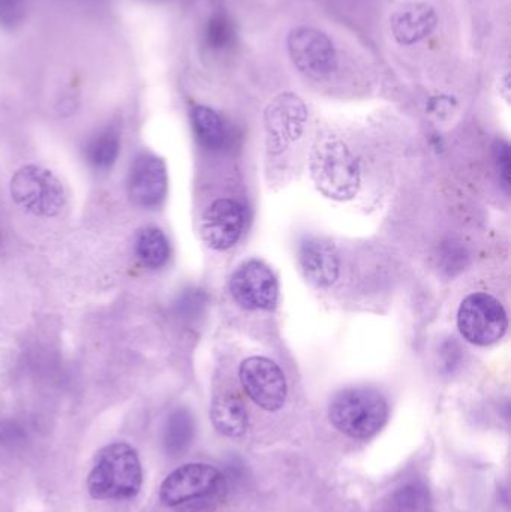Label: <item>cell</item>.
<instances>
[{"label": "cell", "instance_id": "obj_19", "mask_svg": "<svg viewBox=\"0 0 511 512\" xmlns=\"http://www.w3.org/2000/svg\"><path fill=\"white\" fill-rule=\"evenodd\" d=\"M195 435V423L186 409H177L168 417L164 430V445L171 456H180L188 450Z\"/></svg>", "mask_w": 511, "mask_h": 512}, {"label": "cell", "instance_id": "obj_4", "mask_svg": "<svg viewBox=\"0 0 511 512\" xmlns=\"http://www.w3.org/2000/svg\"><path fill=\"white\" fill-rule=\"evenodd\" d=\"M9 192L21 209L38 218H54L66 204L62 182L38 165L20 168L12 176Z\"/></svg>", "mask_w": 511, "mask_h": 512}, {"label": "cell", "instance_id": "obj_18", "mask_svg": "<svg viewBox=\"0 0 511 512\" xmlns=\"http://www.w3.org/2000/svg\"><path fill=\"white\" fill-rule=\"evenodd\" d=\"M135 254L141 264L152 270H158L170 259V242L159 228H144L135 240Z\"/></svg>", "mask_w": 511, "mask_h": 512}, {"label": "cell", "instance_id": "obj_6", "mask_svg": "<svg viewBox=\"0 0 511 512\" xmlns=\"http://www.w3.org/2000/svg\"><path fill=\"white\" fill-rule=\"evenodd\" d=\"M287 47L297 71L312 80L329 77L338 65V54L329 36L312 27L291 30Z\"/></svg>", "mask_w": 511, "mask_h": 512}, {"label": "cell", "instance_id": "obj_8", "mask_svg": "<svg viewBox=\"0 0 511 512\" xmlns=\"http://www.w3.org/2000/svg\"><path fill=\"white\" fill-rule=\"evenodd\" d=\"M240 382L246 394L266 411L275 412L287 400V379L278 364L269 358L252 357L240 366Z\"/></svg>", "mask_w": 511, "mask_h": 512}, {"label": "cell", "instance_id": "obj_12", "mask_svg": "<svg viewBox=\"0 0 511 512\" xmlns=\"http://www.w3.org/2000/svg\"><path fill=\"white\" fill-rule=\"evenodd\" d=\"M167 188L165 162L158 156H138L129 171L128 192L132 203L143 209H155L164 201Z\"/></svg>", "mask_w": 511, "mask_h": 512}, {"label": "cell", "instance_id": "obj_10", "mask_svg": "<svg viewBox=\"0 0 511 512\" xmlns=\"http://www.w3.org/2000/svg\"><path fill=\"white\" fill-rule=\"evenodd\" d=\"M308 111L302 99L293 93H284L270 102L266 110L267 147L278 155L296 141L305 128Z\"/></svg>", "mask_w": 511, "mask_h": 512}, {"label": "cell", "instance_id": "obj_20", "mask_svg": "<svg viewBox=\"0 0 511 512\" xmlns=\"http://www.w3.org/2000/svg\"><path fill=\"white\" fill-rule=\"evenodd\" d=\"M29 11V0H0V27L14 30L23 24Z\"/></svg>", "mask_w": 511, "mask_h": 512}, {"label": "cell", "instance_id": "obj_7", "mask_svg": "<svg viewBox=\"0 0 511 512\" xmlns=\"http://www.w3.org/2000/svg\"><path fill=\"white\" fill-rule=\"evenodd\" d=\"M222 474L204 463H189L171 472L159 490V498L167 507H182L201 501L218 492Z\"/></svg>", "mask_w": 511, "mask_h": 512}, {"label": "cell", "instance_id": "obj_15", "mask_svg": "<svg viewBox=\"0 0 511 512\" xmlns=\"http://www.w3.org/2000/svg\"><path fill=\"white\" fill-rule=\"evenodd\" d=\"M213 426L221 435L239 438L248 429V412L242 400L233 394H221L213 400L210 408Z\"/></svg>", "mask_w": 511, "mask_h": 512}, {"label": "cell", "instance_id": "obj_5", "mask_svg": "<svg viewBox=\"0 0 511 512\" xmlns=\"http://www.w3.org/2000/svg\"><path fill=\"white\" fill-rule=\"evenodd\" d=\"M458 327L465 340L477 346H489L503 339L509 321L503 304L492 295L471 294L462 301Z\"/></svg>", "mask_w": 511, "mask_h": 512}, {"label": "cell", "instance_id": "obj_13", "mask_svg": "<svg viewBox=\"0 0 511 512\" xmlns=\"http://www.w3.org/2000/svg\"><path fill=\"white\" fill-rule=\"evenodd\" d=\"M297 261L305 279L317 288H329L338 280V254L329 242L306 237L300 242Z\"/></svg>", "mask_w": 511, "mask_h": 512}, {"label": "cell", "instance_id": "obj_17", "mask_svg": "<svg viewBox=\"0 0 511 512\" xmlns=\"http://www.w3.org/2000/svg\"><path fill=\"white\" fill-rule=\"evenodd\" d=\"M120 135L116 129L108 128L98 132L87 143L86 161L96 171H108L114 167L120 155Z\"/></svg>", "mask_w": 511, "mask_h": 512}, {"label": "cell", "instance_id": "obj_2", "mask_svg": "<svg viewBox=\"0 0 511 512\" xmlns=\"http://www.w3.org/2000/svg\"><path fill=\"white\" fill-rule=\"evenodd\" d=\"M309 170L318 191L330 200H353L359 192V162L336 138H324L315 144Z\"/></svg>", "mask_w": 511, "mask_h": 512}, {"label": "cell", "instance_id": "obj_16", "mask_svg": "<svg viewBox=\"0 0 511 512\" xmlns=\"http://www.w3.org/2000/svg\"><path fill=\"white\" fill-rule=\"evenodd\" d=\"M192 128L197 140L206 149L222 150L227 146L228 131L224 120L212 108L197 105L191 111Z\"/></svg>", "mask_w": 511, "mask_h": 512}, {"label": "cell", "instance_id": "obj_21", "mask_svg": "<svg viewBox=\"0 0 511 512\" xmlns=\"http://www.w3.org/2000/svg\"><path fill=\"white\" fill-rule=\"evenodd\" d=\"M233 39V29L224 17H215L207 27V41L210 47L225 48Z\"/></svg>", "mask_w": 511, "mask_h": 512}, {"label": "cell", "instance_id": "obj_1", "mask_svg": "<svg viewBox=\"0 0 511 512\" xmlns=\"http://www.w3.org/2000/svg\"><path fill=\"white\" fill-rule=\"evenodd\" d=\"M143 468L137 450L126 442L107 445L96 456L87 490L98 501H125L140 493Z\"/></svg>", "mask_w": 511, "mask_h": 512}, {"label": "cell", "instance_id": "obj_14", "mask_svg": "<svg viewBox=\"0 0 511 512\" xmlns=\"http://www.w3.org/2000/svg\"><path fill=\"white\" fill-rule=\"evenodd\" d=\"M390 27L399 44L414 45L434 32L437 14L426 3H407L392 15Z\"/></svg>", "mask_w": 511, "mask_h": 512}, {"label": "cell", "instance_id": "obj_11", "mask_svg": "<svg viewBox=\"0 0 511 512\" xmlns=\"http://www.w3.org/2000/svg\"><path fill=\"white\" fill-rule=\"evenodd\" d=\"M245 227V212L233 200H218L204 212L200 231L204 243L215 251H227L237 245Z\"/></svg>", "mask_w": 511, "mask_h": 512}, {"label": "cell", "instance_id": "obj_3", "mask_svg": "<svg viewBox=\"0 0 511 512\" xmlns=\"http://www.w3.org/2000/svg\"><path fill=\"white\" fill-rule=\"evenodd\" d=\"M329 417L339 432L363 441L383 429L389 418V405L374 388H347L333 397Z\"/></svg>", "mask_w": 511, "mask_h": 512}, {"label": "cell", "instance_id": "obj_22", "mask_svg": "<svg viewBox=\"0 0 511 512\" xmlns=\"http://www.w3.org/2000/svg\"><path fill=\"white\" fill-rule=\"evenodd\" d=\"M494 158L500 173L504 188H510V146L503 140H497L494 144Z\"/></svg>", "mask_w": 511, "mask_h": 512}, {"label": "cell", "instance_id": "obj_9", "mask_svg": "<svg viewBox=\"0 0 511 512\" xmlns=\"http://www.w3.org/2000/svg\"><path fill=\"white\" fill-rule=\"evenodd\" d=\"M230 291L236 303L246 310H273L278 304V280L260 261L240 265L231 276Z\"/></svg>", "mask_w": 511, "mask_h": 512}]
</instances>
